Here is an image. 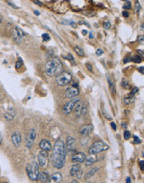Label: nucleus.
<instances>
[{
	"mask_svg": "<svg viewBox=\"0 0 144 183\" xmlns=\"http://www.w3.org/2000/svg\"><path fill=\"white\" fill-rule=\"evenodd\" d=\"M96 54L97 55V56H101L102 54H103V50H102V49H97L96 51Z\"/></svg>",
	"mask_w": 144,
	"mask_h": 183,
	"instance_id": "obj_38",
	"label": "nucleus"
},
{
	"mask_svg": "<svg viewBox=\"0 0 144 183\" xmlns=\"http://www.w3.org/2000/svg\"><path fill=\"white\" fill-rule=\"evenodd\" d=\"M8 4H9L10 5V6H12L13 9H19V8H18L17 6H16V5H15V4H13V3H12V2H11V1H8Z\"/></svg>",
	"mask_w": 144,
	"mask_h": 183,
	"instance_id": "obj_39",
	"label": "nucleus"
},
{
	"mask_svg": "<svg viewBox=\"0 0 144 183\" xmlns=\"http://www.w3.org/2000/svg\"><path fill=\"white\" fill-rule=\"evenodd\" d=\"M143 66H142V67H141V68H138V69H139V72L140 73H142V74H143L144 73V72H143Z\"/></svg>",
	"mask_w": 144,
	"mask_h": 183,
	"instance_id": "obj_45",
	"label": "nucleus"
},
{
	"mask_svg": "<svg viewBox=\"0 0 144 183\" xmlns=\"http://www.w3.org/2000/svg\"><path fill=\"white\" fill-rule=\"evenodd\" d=\"M72 78H73V76H72V74L70 73L69 72L63 71V72L60 73L58 75H57V77H56V83H57L58 86L63 87V86H66L68 83H71Z\"/></svg>",
	"mask_w": 144,
	"mask_h": 183,
	"instance_id": "obj_4",
	"label": "nucleus"
},
{
	"mask_svg": "<svg viewBox=\"0 0 144 183\" xmlns=\"http://www.w3.org/2000/svg\"><path fill=\"white\" fill-rule=\"evenodd\" d=\"M123 137L125 140H129L131 137V132L129 131H125L123 132Z\"/></svg>",
	"mask_w": 144,
	"mask_h": 183,
	"instance_id": "obj_28",
	"label": "nucleus"
},
{
	"mask_svg": "<svg viewBox=\"0 0 144 183\" xmlns=\"http://www.w3.org/2000/svg\"><path fill=\"white\" fill-rule=\"evenodd\" d=\"M108 149H109V146L108 144L102 142V141H97V142H95L90 147L88 152H89V154H95L96 155L97 153L107 151Z\"/></svg>",
	"mask_w": 144,
	"mask_h": 183,
	"instance_id": "obj_5",
	"label": "nucleus"
},
{
	"mask_svg": "<svg viewBox=\"0 0 144 183\" xmlns=\"http://www.w3.org/2000/svg\"><path fill=\"white\" fill-rule=\"evenodd\" d=\"M122 87H123V88H125V89H129V88H130V85H129L128 81L124 78L122 79Z\"/></svg>",
	"mask_w": 144,
	"mask_h": 183,
	"instance_id": "obj_27",
	"label": "nucleus"
},
{
	"mask_svg": "<svg viewBox=\"0 0 144 183\" xmlns=\"http://www.w3.org/2000/svg\"><path fill=\"white\" fill-rule=\"evenodd\" d=\"M3 183H8V182H3Z\"/></svg>",
	"mask_w": 144,
	"mask_h": 183,
	"instance_id": "obj_57",
	"label": "nucleus"
},
{
	"mask_svg": "<svg viewBox=\"0 0 144 183\" xmlns=\"http://www.w3.org/2000/svg\"><path fill=\"white\" fill-rule=\"evenodd\" d=\"M23 65V61L21 58H19L18 60L17 61V62H16V64H15V68H16V69H19L21 67H22Z\"/></svg>",
	"mask_w": 144,
	"mask_h": 183,
	"instance_id": "obj_30",
	"label": "nucleus"
},
{
	"mask_svg": "<svg viewBox=\"0 0 144 183\" xmlns=\"http://www.w3.org/2000/svg\"><path fill=\"white\" fill-rule=\"evenodd\" d=\"M35 4H37L38 5H39V6H42V3L41 2H39V1H34Z\"/></svg>",
	"mask_w": 144,
	"mask_h": 183,
	"instance_id": "obj_48",
	"label": "nucleus"
},
{
	"mask_svg": "<svg viewBox=\"0 0 144 183\" xmlns=\"http://www.w3.org/2000/svg\"><path fill=\"white\" fill-rule=\"evenodd\" d=\"M79 24H85V25H86V26H87V27H90V25H89V24H88V23H87L84 22V21H79Z\"/></svg>",
	"mask_w": 144,
	"mask_h": 183,
	"instance_id": "obj_43",
	"label": "nucleus"
},
{
	"mask_svg": "<svg viewBox=\"0 0 144 183\" xmlns=\"http://www.w3.org/2000/svg\"><path fill=\"white\" fill-rule=\"evenodd\" d=\"M86 68H87V70H89V72H92V67L89 62H87V63H86Z\"/></svg>",
	"mask_w": 144,
	"mask_h": 183,
	"instance_id": "obj_36",
	"label": "nucleus"
},
{
	"mask_svg": "<svg viewBox=\"0 0 144 183\" xmlns=\"http://www.w3.org/2000/svg\"><path fill=\"white\" fill-rule=\"evenodd\" d=\"M72 183H78V182H77L76 180H73V181L72 182Z\"/></svg>",
	"mask_w": 144,
	"mask_h": 183,
	"instance_id": "obj_56",
	"label": "nucleus"
},
{
	"mask_svg": "<svg viewBox=\"0 0 144 183\" xmlns=\"http://www.w3.org/2000/svg\"><path fill=\"white\" fill-rule=\"evenodd\" d=\"M83 35L87 34V30H85V29H83Z\"/></svg>",
	"mask_w": 144,
	"mask_h": 183,
	"instance_id": "obj_53",
	"label": "nucleus"
},
{
	"mask_svg": "<svg viewBox=\"0 0 144 183\" xmlns=\"http://www.w3.org/2000/svg\"><path fill=\"white\" fill-rule=\"evenodd\" d=\"M134 100H135V97H134V96H131V95H129L128 97H126L124 98V103H125V104H130V103H132V102H133Z\"/></svg>",
	"mask_w": 144,
	"mask_h": 183,
	"instance_id": "obj_24",
	"label": "nucleus"
},
{
	"mask_svg": "<svg viewBox=\"0 0 144 183\" xmlns=\"http://www.w3.org/2000/svg\"><path fill=\"white\" fill-rule=\"evenodd\" d=\"M143 163H144L143 161H140V167H141V170H143V168H144V167H143V165H144Z\"/></svg>",
	"mask_w": 144,
	"mask_h": 183,
	"instance_id": "obj_44",
	"label": "nucleus"
},
{
	"mask_svg": "<svg viewBox=\"0 0 144 183\" xmlns=\"http://www.w3.org/2000/svg\"><path fill=\"white\" fill-rule=\"evenodd\" d=\"M141 5H140L139 2L138 1H137L135 4V13H138V12H140V10H141Z\"/></svg>",
	"mask_w": 144,
	"mask_h": 183,
	"instance_id": "obj_31",
	"label": "nucleus"
},
{
	"mask_svg": "<svg viewBox=\"0 0 144 183\" xmlns=\"http://www.w3.org/2000/svg\"><path fill=\"white\" fill-rule=\"evenodd\" d=\"M123 9H125V10H129V9H132V4L130 1H127V2H126V4L123 5Z\"/></svg>",
	"mask_w": 144,
	"mask_h": 183,
	"instance_id": "obj_29",
	"label": "nucleus"
},
{
	"mask_svg": "<svg viewBox=\"0 0 144 183\" xmlns=\"http://www.w3.org/2000/svg\"><path fill=\"white\" fill-rule=\"evenodd\" d=\"M27 174L28 178L31 181H37L39 179V166L38 162L36 161H32L27 166Z\"/></svg>",
	"mask_w": 144,
	"mask_h": 183,
	"instance_id": "obj_3",
	"label": "nucleus"
},
{
	"mask_svg": "<svg viewBox=\"0 0 144 183\" xmlns=\"http://www.w3.org/2000/svg\"><path fill=\"white\" fill-rule=\"evenodd\" d=\"M63 176H62L61 173L59 172H55L54 174H52V176L50 177L48 183H60L61 182Z\"/></svg>",
	"mask_w": 144,
	"mask_h": 183,
	"instance_id": "obj_19",
	"label": "nucleus"
},
{
	"mask_svg": "<svg viewBox=\"0 0 144 183\" xmlns=\"http://www.w3.org/2000/svg\"><path fill=\"white\" fill-rule=\"evenodd\" d=\"M67 58L69 60V61H71L72 62H74L75 63V60H74V57H73V55L71 54V53H68V55H67Z\"/></svg>",
	"mask_w": 144,
	"mask_h": 183,
	"instance_id": "obj_35",
	"label": "nucleus"
},
{
	"mask_svg": "<svg viewBox=\"0 0 144 183\" xmlns=\"http://www.w3.org/2000/svg\"><path fill=\"white\" fill-rule=\"evenodd\" d=\"M15 115H16V113H15V109H13V107H11L10 109H9L7 111V113H5V118L8 119V120H13V118H15Z\"/></svg>",
	"mask_w": 144,
	"mask_h": 183,
	"instance_id": "obj_21",
	"label": "nucleus"
},
{
	"mask_svg": "<svg viewBox=\"0 0 144 183\" xmlns=\"http://www.w3.org/2000/svg\"><path fill=\"white\" fill-rule=\"evenodd\" d=\"M34 13L37 15V16H39V15L40 14L39 12V11H37V10H34Z\"/></svg>",
	"mask_w": 144,
	"mask_h": 183,
	"instance_id": "obj_50",
	"label": "nucleus"
},
{
	"mask_svg": "<svg viewBox=\"0 0 144 183\" xmlns=\"http://www.w3.org/2000/svg\"><path fill=\"white\" fill-rule=\"evenodd\" d=\"M137 52L142 54V57H143V51H141L140 49H138V50H137Z\"/></svg>",
	"mask_w": 144,
	"mask_h": 183,
	"instance_id": "obj_52",
	"label": "nucleus"
},
{
	"mask_svg": "<svg viewBox=\"0 0 144 183\" xmlns=\"http://www.w3.org/2000/svg\"><path fill=\"white\" fill-rule=\"evenodd\" d=\"M111 126H112V128L113 129L114 131H116L117 130V125H116V123L115 122H111Z\"/></svg>",
	"mask_w": 144,
	"mask_h": 183,
	"instance_id": "obj_40",
	"label": "nucleus"
},
{
	"mask_svg": "<svg viewBox=\"0 0 144 183\" xmlns=\"http://www.w3.org/2000/svg\"><path fill=\"white\" fill-rule=\"evenodd\" d=\"M97 161V157L95 154H89L85 158V165L86 166H91L93 163H95Z\"/></svg>",
	"mask_w": 144,
	"mask_h": 183,
	"instance_id": "obj_18",
	"label": "nucleus"
},
{
	"mask_svg": "<svg viewBox=\"0 0 144 183\" xmlns=\"http://www.w3.org/2000/svg\"><path fill=\"white\" fill-rule=\"evenodd\" d=\"M66 145V150H68V152H72L75 150V139L73 137H68L67 138V143Z\"/></svg>",
	"mask_w": 144,
	"mask_h": 183,
	"instance_id": "obj_16",
	"label": "nucleus"
},
{
	"mask_svg": "<svg viewBox=\"0 0 144 183\" xmlns=\"http://www.w3.org/2000/svg\"><path fill=\"white\" fill-rule=\"evenodd\" d=\"M66 155L67 150L65 142L63 140L57 139L54 143L52 153V162L55 168L61 169L63 167L66 161Z\"/></svg>",
	"mask_w": 144,
	"mask_h": 183,
	"instance_id": "obj_1",
	"label": "nucleus"
},
{
	"mask_svg": "<svg viewBox=\"0 0 144 183\" xmlns=\"http://www.w3.org/2000/svg\"><path fill=\"white\" fill-rule=\"evenodd\" d=\"M92 130H93V126L91 124H87V125H84L80 128L79 133L83 136H87L92 133Z\"/></svg>",
	"mask_w": 144,
	"mask_h": 183,
	"instance_id": "obj_14",
	"label": "nucleus"
},
{
	"mask_svg": "<svg viewBox=\"0 0 144 183\" xmlns=\"http://www.w3.org/2000/svg\"><path fill=\"white\" fill-rule=\"evenodd\" d=\"M39 147L43 151H45V152H48L52 149V144L51 142L48 141V140H42L39 142Z\"/></svg>",
	"mask_w": 144,
	"mask_h": 183,
	"instance_id": "obj_17",
	"label": "nucleus"
},
{
	"mask_svg": "<svg viewBox=\"0 0 144 183\" xmlns=\"http://www.w3.org/2000/svg\"><path fill=\"white\" fill-rule=\"evenodd\" d=\"M103 28H104V29H106V30L109 29L110 28H111V23H110L109 21L105 22L104 23H103Z\"/></svg>",
	"mask_w": 144,
	"mask_h": 183,
	"instance_id": "obj_34",
	"label": "nucleus"
},
{
	"mask_svg": "<svg viewBox=\"0 0 144 183\" xmlns=\"http://www.w3.org/2000/svg\"><path fill=\"white\" fill-rule=\"evenodd\" d=\"M133 142L135 144H141L142 141H141V139H140L137 136H134V137H133Z\"/></svg>",
	"mask_w": 144,
	"mask_h": 183,
	"instance_id": "obj_33",
	"label": "nucleus"
},
{
	"mask_svg": "<svg viewBox=\"0 0 144 183\" xmlns=\"http://www.w3.org/2000/svg\"><path fill=\"white\" fill-rule=\"evenodd\" d=\"M35 139H36V131L35 129H31L28 135L26 137V142H25V144H26V147L28 148H31L32 146L33 145V142H34Z\"/></svg>",
	"mask_w": 144,
	"mask_h": 183,
	"instance_id": "obj_9",
	"label": "nucleus"
},
{
	"mask_svg": "<svg viewBox=\"0 0 144 183\" xmlns=\"http://www.w3.org/2000/svg\"><path fill=\"white\" fill-rule=\"evenodd\" d=\"M49 179H50V177H49L48 173L43 171V172H40L39 173V179H38V180H39L42 183H47L48 182Z\"/></svg>",
	"mask_w": 144,
	"mask_h": 183,
	"instance_id": "obj_20",
	"label": "nucleus"
},
{
	"mask_svg": "<svg viewBox=\"0 0 144 183\" xmlns=\"http://www.w3.org/2000/svg\"><path fill=\"white\" fill-rule=\"evenodd\" d=\"M74 51L75 52L79 55V57H83V56H84V52H83V50L81 48H79V47H75Z\"/></svg>",
	"mask_w": 144,
	"mask_h": 183,
	"instance_id": "obj_25",
	"label": "nucleus"
},
{
	"mask_svg": "<svg viewBox=\"0 0 144 183\" xmlns=\"http://www.w3.org/2000/svg\"><path fill=\"white\" fill-rule=\"evenodd\" d=\"M100 183H104V182H100Z\"/></svg>",
	"mask_w": 144,
	"mask_h": 183,
	"instance_id": "obj_58",
	"label": "nucleus"
},
{
	"mask_svg": "<svg viewBox=\"0 0 144 183\" xmlns=\"http://www.w3.org/2000/svg\"><path fill=\"white\" fill-rule=\"evenodd\" d=\"M89 38H91V39L93 38V35H92V32H91V33H90V34H89Z\"/></svg>",
	"mask_w": 144,
	"mask_h": 183,
	"instance_id": "obj_51",
	"label": "nucleus"
},
{
	"mask_svg": "<svg viewBox=\"0 0 144 183\" xmlns=\"http://www.w3.org/2000/svg\"><path fill=\"white\" fill-rule=\"evenodd\" d=\"M143 27H144V24L143 23H142V26H141V30L143 31Z\"/></svg>",
	"mask_w": 144,
	"mask_h": 183,
	"instance_id": "obj_54",
	"label": "nucleus"
},
{
	"mask_svg": "<svg viewBox=\"0 0 144 183\" xmlns=\"http://www.w3.org/2000/svg\"><path fill=\"white\" fill-rule=\"evenodd\" d=\"M63 64L60 58L57 57H54L48 60L45 64V73L50 77L57 76L60 73H62Z\"/></svg>",
	"mask_w": 144,
	"mask_h": 183,
	"instance_id": "obj_2",
	"label": "nucleus"
},
{
	"mask_svg": "<svg viewBox=\"0 0 144 183\" xmlns=\"http://www.w3.org/2000/svg\"><path fill=\"white\" fill-rule=\"evenodd\" d=\"M2 141H3V137H2V134H1V132H0V145L2 143Z\"/></svg>",
	"mask_w": 144,
	"mask_h": 183,
	"instance_id": "obj_49",
	"label": "nucleus"
},
{
	"mask_svg": "<svg viewBox=\"0 0 144 183\" xmlns=\"http://www.w3.org/2000/svg\"><path fill=\"white\" fill-rule=\"evenodd\" d=\"M48 161V153L45 151L40 152L39 156H38V164L39 166H44L47 164Z\"/></svg>",
	"mask_w": 144,
	"mask_h": 183,
	"instance_id": "obj_12",
	"label": "nucleus"
},
{
	"mask_svg": "<svg viewBox=\"0 0 144 183\" xmlns=\"http://www.w3.org/2000/svg\"><path fill=\"white\" fill-rule=\"evenodd\" d=\"M12 142H13V145L16 147H18L21 144V142H22V136H21V133H19L18 131H16L14 132L12 136Z\"/></svg>",
	"mask_w": 144,
	"mask_h": 183,
	"instance_id": "obj_15",
	"label": "nucleus"
},
{
	"mask_svg": "<svg viewBox=\"0 0 144 183\" xmlns=\"http://www.w3.org/2000/svg\"><path fill=\"white\" fill-rule=\"evenodd\" d=\"M12 37H13V39L17 44H20L24 38L25 33H23V31L22 29H20L17 27H15L13 29V32H12Z\"/></svg>",
	"mask_w": 144,
	"mask_h": 183,
	"instance_id": "obj_7",
	"label": "nucleus"
},
{
	"mask_svg": "<svg viewBox=\"0 0 144 183\" xmlns=\"http://www.w3.org/2000/svg\"><path fill=\"white\" fill-rule=\"evenodd\" d=\"M108 85H109V88H110V91H111V92H112V94L113 95H115L116 94V87H115V84H114V83L110 79L109 76H108Z\"/></svg>",
	"mask_w": 144,
	"mask_h": 183,
	"instance_id": "obj_22",
	"label": "nucleus"
},
{
	"mask_svg": "<svg viewBox=\"0 0 144 183\" xmlns=\"http://www.w3.org/2000/svg\"><path fill=\"white\" fill-rule=\"evenodd\" d=\"M79 94V88H76V87H68L66 89L65 92H64V96L67 98H73L76 97Z\"/></svg>",
	"mask_w": 144,
	"mask_h": 183,
	"instance_id": "obj_11",
	"label": "nucleus"
},
{
	"mask_svg": "<svg viewBox=\"0 0 144 183\" xmlns=\"http://www.w3.org/2000/svg\"><path fill=\"white\" fill-rule=\"evenodd\" d=\"M126 183H131V178L129 176H127L126 179Z\"/></svg>",
	"mask_w": 144,
	"mask_h": 183,
	"instance_id": "obj_47",
	"label": "nucleus"
},
{
	"mask_svg": "<svg viewBox=\"0 0 144 183\" xmlns=\"http://www.w3.org/2000/svg\"><path fill=\"white\" fill-rule=\"evenodd\" d=\"M98 169H99L98 167H94V168L91 169L89 171H87V173L86 174V179L91 178L92 176H93L94 175L96 174V172L98 171Z\"/></svg>",
	"mask_w": 144,
	"mask_h": 183,
	"instance_id": "obj_23",
	"label": "nucleus"
},
{
	"mask_svg": "<svg viewBox=\"0 0 144 183\" xmlns=\"http://www.w3.org/2000/svg\"><path fill=\"white\" fill-rule=\"evenodd\" d=\"M42 38H43V40L44 42H48L50 40V36L48 34V33H44L42 35Z\"/></svg>",
	"mask_w": 144,
	"mask_h": 183,
	"instance_id": "obj_32",
	"label": "nucleus"
},
{
	"mask_svg": "<svg viewBox=\"0 0 144 183\" xmlns=\"http://www.w3.org/2000/svg\"><path fill=\"white\" fill-rule=\"evenodd\" d=\"M122 126L123 128H127V123H126V122H122Z\"/></svg>",
	"mask_w": 144,
	"mask_h": 183,
	"instance_id": "obj_46",
	"label": "nucleus"
},
{
	"mask_svg": "<svg viewBox=\"0 0 144 183\" xmlns=\"http://www.w3.org/2000/svg\"><path fill=\"white\" fill-rule=\"evenodd\" d=\"M131 61H132L135 63H140L141 62L143 61V58L138 56V55H136V56H133V57H131Z\"/></svg>",
	"mask_w": 144,
	"mask_h": 183,
	"instance_id": "obj_26",
	"label": "nucleus"
},
{
	"mask_svg": "<svg viewBox=\"0 0 144 183\" xmlns=\"http://www.w3.org/2000/svg\"><path fill=\"white\" fill-rule=\"evenodd\" d=\"M87 113V107L85 102H79L74 107V113L77 117H81Z\"/></svg>",
	"mask_w": 144,
	"mask_h": 183,
	"instance_id": "obj_8",
	"label": "nucleus"
},
{
	"mask_svg": "<svg viewBox=\"0 0 144 183\" xmlns=\"http://www.w3.org/2000/svg\"><path fill=\"white\" fill-rule=\"evenodd\" d=\"M79 102H80V99H79V97H75L74 99H72V100L69 101V102H66L64 106H63V113L66 114V115L70 114L72 113V111L73 110L75 106H76L77 103Z\"/></svg>",
	"mask_w": 144,
	"mask_h": 183,
	"instance_id": "obj_6",
	"label": "nucleus"
},
{
	"mask_svg": "<svg viewBox=\"0 0 144 183\" xmlns=\"http://www.w3.org/2000/svg\"><path fill=\"white\" fill-rule=\"evenodd\" d=\"M2 20H3V17H2V15H0V23L2 22Z\"/></svg>",
	"mask_w": 144,
	"mask_h": 183,
	"instance_id": "obj_55",
	"label": "nucleus"
},
{
	"mask_svg": "<svg viewBox=\"0 0 144 183\" xmlns=\"http://www.w3.org/2000/svg\"><path fill=\"white\" fill-rule=\"evenodd\" d=\"M137 91H138V88H137V87H135V88H133V90L130 92V94H129V95H131V96H134V94H135L136 92H137Z\"/></svg>",
	"mask_w": 144,
	"mask_h": 183,
	"instance_id": "obj_37",
	"label": "nucleus"
},
{
	"mask_svg": "<svg viewBox=\"0 0 144 183\" xmlns=\"http://www.w3.org/2000/svg\"><path fill=\"white\" fill-rule=\"evenodd\" d=\"M85 158H86V155L83 152H79L73 154V156L72 157V161L74 163H81L85 161Z\"/></svg>",
	"mask_w": 144,
	"mask_h": 183,
	"instance_id": "obj_13",
	"label": "nucleus"
},
{
	"mask_svg": "<svg viewBox=\"0 0 144 183\" xmlns=\"http://www.w3.org/2000/svg\"><path fill=\"white\" fill-rule=\"evenodd\" d=\"M122 16L124 17H129V13H128L127 11H123L122 12Z\"/></svg>",
	"mask_w": 144,
	"mask_h": 183,
	"instance_id": "obj_41",
	"label": "nucleus"
},
{
	"mask_svg": "<svg viewBox=\"0 0 144 183\" xmlns=\"http://www.w3.org/2000/svg\"><path fill=\"white\" fill-rule=\"evenodd\" d=\"M70 175L72 176H77L78 178L80 179L83 176V171L81 166L79 164H74L73 166H72L70 169Z\"/></svg>",
	"mask_w": 144,
	"mask_h": 183,
	"instance_id": "obj_10",
	"label": "nucleus"
},
{
	"mask_svg": "<svg viewBox=\"0 0 144 183\" xmlns=\"http://www.w3.org/2000/svg\"><path fill=\"white\" fill-rule=\"evenodd\" d=\"M137 41L141 43V44H143V36H139L137 38Z\"/></svg>",
	"mask_w": 144,
	"mask_h": 183,
	"instance_id": "obj_42",
	"label": "nucleus"
}]
</instances>
